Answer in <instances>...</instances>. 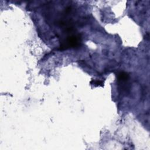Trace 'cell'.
Wrapping results in <instances>:
<instances>
[{
  "instance_id": "1",
  "label": "cell",
  "mask_w": 150,
  "mask_h": 150,
  "mask_svg": "<svg viewBox=\"0 0 150 150\" xmlns=\"http://www.w3.org/2000/svg\"><path fill=\"white\" fill-rule=\"evenodd\" d=\"M81 42L80 36L78 35H71L67 38V39L62 42L60 45V49L64 50L70 47H76L80 46Z\"/></svg>"
},
{
  "instance_id": "2",
  "label": "cell",
  "mask_w": 150,
  "mask_h": 150,
  "mask_svg": "<svg viewBox=\"0 0 150 150\" xmlns=\"http://www.w3.org/2000/svg\"><path fill=\"white\" fill-rule=\"evenodd\" d=\"M91 83L93 84L95 86H103V84H104L103 81H100V80H92L91 81Z\"/></svg>"
}]
</instances>
